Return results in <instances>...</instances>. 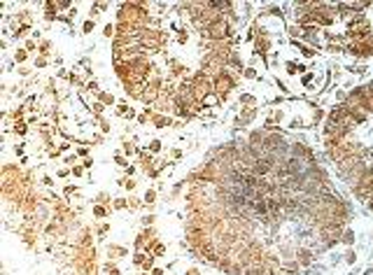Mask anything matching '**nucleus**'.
Returning a JSON list of instances; mask_svg holds the SVG:
<instances>
[{"label": "nucleus", "mask_w": 373, "mask_h": 275, "mask_svg": "<svg viewBox=\"0 0 373 275\" xmlns=\"http://www.w3.org/2000/svg\"><path fill=\"white\" fill-rule=\"evenodd\" d=\"M229 86H231V82H229L226 77H219V82H217V91H219V93H226V91H229Z\"/></svg>", "instance_id": "1"}]
</instances>
